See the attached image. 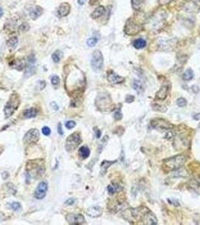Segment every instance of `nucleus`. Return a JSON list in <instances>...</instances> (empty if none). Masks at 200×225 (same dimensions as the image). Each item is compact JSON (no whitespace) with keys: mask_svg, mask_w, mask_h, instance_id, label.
Listing matches in <instances>:
<instances>
[{"mask_svg":"<svg viewBox=\"0 0 200 225\" xmlns=\"http://www.w3.org/2000/svg\"><path fill=\"white\" fill-rule=\"evenodd\" d=\"M26 171L29 177L38 178L45 174V162L42 159H35L29 160L26 164Z\"/></svg>","mask_w":200,"mask_h":225,"instance_id":"1","label":"nucleus"},{"mask_svg":"<svg viewBox=\"0 0 200 225\" xmlns=\"http://www.w3.org/2000/svg\"><path fill=\"white\" fill-rule=\"evenodd\" d=\"M186 162V157L182 154L173 156L163 160V167L168 171L176 170L183 166Z\"/></svg>","mask_w":200,"mask_h":225,"instance_id":"2","label":"nucleus"},{"mask_svg":"<svg viewBox=\"0 0 200 225\" xmlns=\"http://www.w3.org/2000/svg\"><path fill=\"white\" fill-rule=\"evenodd\" d=\"M20 103V102L19 96L17 94H13L12 95H11L10 98L5 106L4 112L5 118H8L11 116L13 115L14 112L17 110V109L19 106Z\"/></svg>","mask_w":200,"mask_h":225,"instance_id":"3","label":"nucleus"},{"mask_svg":"<svg viewBox=\"0 0 200 225\" xmlns=\"http://www.w3.org/2000/svg\"><path fill=\"white\" fill-rule=\"evenodd\" d=\"M96 105L101 111H111L112 110L111 99L108 94L101 93L96 97Z\"/></svg>","mask_w":200,"mask_h":225,"instance_id":"4","label":"nucleus"},{"mask_svg":"<svg viewBox=\"0 0 200 225\" xmlns=\"http://www.w3.org/2000/svg\"><path fill=\"white\" fill-rule=\"evenodd\" d=\"M82 142L81 134L78 132L72 134L67 138L66 142V149L68 152H72L75 150Z\"/></svg>","mask_w":200,"mask_h":225,"instance_id":"5","label":"nucleus"},{"mask_svg":"<svg viewBox=\"0 0 200 225\" xmlns=\"http://www.w3.org/2000/svg\"><path fill=\"white\" fill-rule=\"evenodd\" d=\"M103 56L102 52L99 50L94 51L91 58V66L93 70L96 72L100 71L103 66Z\"/></svg>","mask_w":200,"mask_h":225,"instance_id":"6","label":"nucleus"},{"mask_svg":"<svg viewBox=\"0 0 200 225\" xmlns=\"http://www.w3.org/2000/svg\"><path fill=\"white\" fill-rule=\"evenodd\" d=\"M66 220L69 224L80 225L86 223V220L84 216L81 214L69 213L66 215Z\"/></svg>","mask_w":200,"mask_h":225,"instance_id":"7","label":"nucleus"},{"mask_svg":"<svg viewBox=\"0 0 200 225\" xmlns=\"http://www.w3.org/2000/svg\"><path fill=\"white\" fill-rule=\"evenodd\" d=\"M39 139V131L37 129H31L25 134L23 142L26 144H35Z\"/></svg>","mask_w":200,"mask_h":225,"instance_id":"8","label":"nucleus"},{"mask_svg":"<svg viewBox=\"0 0 200 225\" xmlns=\"http://www.w3.org/2000/svg\"><path fill=\"white\" fill-rule=\"evenodd\" d=\"M139 31H141V27H140L139 24L134 22V20H132V19L127 21L126 26H125V32L126 34H135Z\"/></svg>","mask_w":200,"mask_h":225,"instance_id":"9","label":"nucleus"},{"mask_svg":"<svg viewBox=\"0 0 200 225\" xmlns=\"http://www.w3.org/2000/svg\"><path fill=\"white\" fill-rule=\"evenodd\" d=\"M48 183L45 181L41 182L38 185L37 188H36L35 191V197L38 200L43 199L45 196H46L47 190H48Z\"/></svg>","mask_w":200,"mask_h":225,"instance_id":"10","label":"nucleus"},{"mask_svg":"<svg viewBox=\"0 0 200 225\" xmlns=\"http://www.w3.org/2000/svg\"><path fill=\"white\" fill-rule=\"evenodd\" d=\"M151 124L153 128L159 129V130H166V129H170L172 128V125L165 119L153 120L151 122Z\"/></svg>","mask_w":200,"mask_h":225,"instance_id":"11","label":"nucleus"},{"mask_svg":"<svg viewBox=\"0 0 200 225\" xmlns=\"http://www.w3.org/2000/svg\"><path fill=\"white\" fill-rule=\"evenodd\" d=\"M142 222H144V224H149V225H155L157 224L158 220L155 217L154 214L149 210L144 215V219H143Z\"/></svg>","mask_w":200,"mask_h":225,"instance_id":"12","label":"nucleus"},{"mask_svg":"<svg viewBox=\"0 0 200 225\" xmlns=\"http://www.w3.org/2000/svg\"><path fill=\"white\" fill-rule=\"evenodd\" d=\"M70 4L67 2H63L60 4V7H59L57 12H58L59 16H61V17H63V16H66L69 14V12H70Z\"/></svg>","mask_w":200,"mask_h":225,"instance_id":"13","label":"nucleus"},{"mask_svg":"<svg viewBox=\"0 0 200 225\" xmlns=\"http://www.w3.org/2000/svg\"><path fill=\"white\" fill-rule=\"evenodd\" d=\"M107 77H108V81L112 84H119L121 83V82H123V81H124V79H123L122 76H119V75L114 73L113 71L108 72Z\"/></svg>","mask_w":200,"mask_h":225,"instance_id":"14","label":"nucleus"},{"mask_svg":"<svg viewBox=\"0 0 200 225\" xmlns=\"http://www.w3.org/2000/svg\"><path fill=\"white\" fill-rule=\"evenodd\" d=\"M169 92V86L167 84L162 85L161 88H159V91L157 92L156 94V98L159 99V100H164L165 98L167 97Z\"/></svg>","mask_w":200,"mask_h":225,"instance_id":"15","label":"nucleus"},{"mask_svg":"<svg viewBox=\"0 0 200 225\" xmlns=\"http://www.w3.org/2000/svg\"><path fill=\"white\" fill-rule=\"evenodd\" d=\"M102 214V209L99 206H91L87 210V214L91 218L99 217Z\"/></svg>","mask_w":200,"mask_h":225,"instance_id":"16","label":"nucleus"},{"mask_svg":"<svg viewBox=\"0 0 200 225\" xmlns=\"http://www.w3.org/2000/svg\"><path fill=\"white\" fill-rule=\"evenodd\" d=\"M35 58L34 56L32 55L31 56L29 57V64L27 66L26 71V76H31L35 73Z\"/></svg>","mask_w":200,"mask_h":225,"instance_id":"17","label":"nucleus"},{"mask_svg":"<svg viewBox=\"0 0 200 225\" xmlns=\"http://www.w3.org/2000/svg\"><path fill=\"white\" fill-rule=\"evenodd\" d=\"M105 12V7L102 5H99V6H98V7L96 8L95 9L93 12H92L90 16H91V17L93 18V19H97V18L100 17L101 16H102Z\"/></svg>","mask_w":200,"mask_h":225,"instance_id":"18","label":"nucleus"},{"mask_svg":"<svg viewBox=\"0 0 200 225\" xmlns=\"http://www.w3.org/2000/svg\"><path fill=\"white\" fill-rule=\"evenodd\" d=\"M42 10H43V9H42L40 6H38V5L35 6L34 8L32 9V10H30V12H29L30 17H31L32 20L37 19L38 17H39V16L42 15Z\"/></svg>","mask_w":200,"mask_h":225,"instance_id":"19","label":"nucleus"},{"mask_svg":"<svg viewBox=\"0 0 200 225\" xmlns=\"http://www.w3.org/2000/svg\"><path fill=\"white\" fill-rule=\"evenodd\" d=\"M22 115L23 117L25 118H33V117L36 116V115H37V110L34 107L29 108V109H26L23 111Z\"/></svg>","mask_w":200,"mask_h":225,"instance_id":"20","label":"nucleus"},{"mask_svg":"<svg viewBox=\"0 0 200 225\" xmlns=\"http://www.w3.org/2000/svg\"><path fill=\"white\" fill-rule=\"evenodd\" d=\"M90 154V151L88 147L81 146L78 151V154L82 159H86L89 157Z\"/></svg>","mask_w":200,"mask_h":225,"instance_id":"21","label":"nucleus"},{"mask_svg":"<svg viewBox=\"0 0 200 225\" xmlns=\"http://www.w3.org/2000/svg\"><path fill=\"white\" fill-rule=\"evenodd\" d=\"M132 44H133L134 47L136 48V49H142V48L145 47L146 45H147V43H146V41L144 39L138 38L134 40Z\"/></svg>","mask_w":200,"mask_h":225,"instance_id":"22","label":"nucleus"},{"mask_svg":"<svg viewBox=\"0 0 200 225\" xmlns=\"http://www.w3.org/2000/svg\"><path fill=\"white\" fill-rule=\"evenodd\" d=\"M115 161H108V160H104L101 164V173L102 175H105V172L108 170V168L111 166V164L114 163Z\"/></svg>","mask_w":200,"mask_h":225,"instance_id":"23","label":"nucleus"},{"mask_svg":"<svg viewBox=\"0 0 200 225\" xmlns=\"http://www.w3.org/2000/svg\"><path fill=\"white\" fill-rule=\"evenodd\" d=\"M18 44V38L16 36H14V37L11 38L8 40L7 41V45L9 48L11 49H15L17 46Z\"/></svg>","mask_w":200,"mask_h":225,"instance_id":"24","label":"nucleus"},{"mask_svg":"<svg viewBox=\"0 0 200 225\" xmlns=\"http://www.w3.org/2000/svg\"><path fill=\"white\" fill-rule=\"evenodd\" d=\"M193 77V72H192V69L188 68L187 70H185V72L183 74V79L184 80H190Z\"/></svg>","mask_w":200,"mask_h":225,"instance_id":"25","label":"nucleus"},{"mask_svg":"<svg viewBox=\"0 0 200 225\" xmlns=\"http://www.w3.org/2000/svg\"><path fill=\"white\" fill-rule=\"evenodd\" d=\"M62 52L60 50H57L56 52H54V53L52 54V59L53 61L54 62L56 63H58L60 62V59H61V57H62Z\"/></svg>","mask_w":200,"mask_h":225,"instance_id":"26","label":"nucleus"},{"mask_svg":"<svg viewBox=\"0 0 200 225\" xmlns=\"http://www.w3.org/2000/svg\"><path fill=\"white\" fill-rule=\"evenodd\" d=\"M132 5L135 10H140L143 5L142 0H132Z\"/></svg>","mask_w":200,"mask_h":225,"instance_id":"27","label":"nucleus"},{"mask_svg":"<svg viewBox=\"0 0 200 225\" xmlns=\"http://www.w3.org/2000/svg\"><path fill=\"white\" fill-rule=\"evenodd\" d=\"M120 186H118L117 184H109V185L108 186V193L110 194H114L115 192H117V190H119V189H120Z\"/></svg>","mask_w":200,"mask_h":225,"instance_id":"28","label":"nucleus"},{"mask_svg":"<svg viewBox=\"0 0 200 225\" xmlns=\"http://www.w3.org/2000/svg\"><path fill=\"white\" fill-rule=\"evenodd\" d=\"M97 41H98V39L96 38L92 37L87 39L86 43H87V45L88 46H90V47H93V46H94L95 45L97 44Z\"/></svg>","mask_w":200,"mask_h":225,"instance_id":"29","label":"nucleus"},{"mask_svg":"<svg viewBox=\"0 0 200 225\" xmlns=\"http://www.w3.org/2000/svg\"><path fill=\"white\" fill-rule=\"evenodd\" d=\"M12 65L16 66V68L17 69V70H20L24 68L25 63H24V61H23V60H17V61H15L12 64Z\"/></svg>","mask_w":200,"mask_h":225,"instance_id":"30","label":"nucleus"},{"mask_svg":"<svg viewBox=\"0 0 200 225\" xmlns=\"http://www.w3.org/2000/svg\"><path fill=\"white\" fill-rule=\"evenodd\" d=\"M133 88L136 90L137 92L139 93L140 92L142 91V85H141V82L138 80H135L133 82Z\"/></svg>","mask_w":200,"mask_h":225,"instance_id":"31","label":"nucleus"},{"mask_svg":"<svg viewBox=\"0 0 200 225\" xmlns=\"http://www.w3.org/2000/svg\"><path fill=\"white\" fill-rule=\"evenodd\" d=\"M10 206H11V208L13 210H14V211H20V210L21 209L20 203L17 202H12V203L10 204Z\"/></svg>","mask_w":200,"mask_h":225,"instance_id":"32","label":"nucleus"},{"mask_svg":"<svg viewBox=\"0 0 200 225\" xmlns=\"http://www.w3.org/2000/svg\"><path fill=\"white\" fill-rule=\"evenodd\" d=\"M30 26L27 22H23L20 26H19V30L21 32H27L29 30Z\"/></svg>","mask_w":200,"mask_h":225,"instance_id":"33","label":"nucleus"},{"mask_svg":"<svg viewBox=\"0 0 200 225\" xmlns=\"http://www.w3.org/2000/svg\"><path fill=\"white\" fill-rule=\"evenodd\" d=\"M177 106H180V107H183L186 105V100L183 98H180L177 100Z\"/></svg>","mask_w":200,"mask_h":225,"instance_id":"34","label":"nucleus"},{"mask_svg":"<svg viewBox=\"0 0 200 225\" xmlns=\"http://www.w3.org/2000/svg\"><path fill=\"white\" fill-rule=\"evenodd\" d=\"M60 77H59L58 76H57V75H54V76L51 77V83L53 84V85H58L59 83H60Z\"/></svg>","mask_w":200,"mask_h":225,"instance_id":"35","label":"nucleus"},{"mask_svg":"<svg viewBox=\"0 0 200 225\" xmlns=\"http://www.w3.org/2000/svg\"><path fill=\"white\" fill-rule=\"evenodd\" d=\"M75 125H76V123L74 121H69L66 123V127L68 129L73 128L75 127Z\"/></svg>","mask_w":200,"mask_h":225,"instance_id":"36","label":"nucleus"},{"mask_svg":"<svg viewBox=\"0 0 200 225\" xmlns=\"http://www.w3.org/2000/svg\"><path fill=\"white\" fill-rule=\"evenodd\" d=\"M114 117L116 120H120V119H121L122 117H123V115H122V113H121V112H120V110H117V111H116L115 113H114Z\"/></svg>","mask_w":200,"mask_h":225,"instance_id":"37","label":"nucleus"},{"mask_svg":"<svg viewBox=\"0 0 200 225\" xmlns=\"http://www.w3.org/2000/svg\"><path fill=\"white\" fill-rule=\"evenodd\" d=\"M42 133H43V134H45V136H48V135L51 134V129L49 128L48 127H44L43 128H42Z\"/></svg>","mask_w":200,"mask_h":225,"instance_id":"38","label":"nucleus"},{"mask_svg":"<svg viewBox=\"0 0 200 225\" xmlns=\"http://www.w3.org/2000/svg\"><path fill=\"white\" fill-rule=\"evenodd\" d=\"M134 100H135V97L132 95H128L126 98V101L127 103H132Z\"/></svg>","mask_w":200,"mask_h":225,"instance_id":"39","label":"nucleus"},{"mask_svg":"<svg viewBox=\"0 0 200 225\" xmlns=\"http://www.w3.org/2000/svg\"><path fill=\"white\" fill-rule=\"evenodd\" d=\"M94 130H95V134H96V136L97 138H99L101 136V131L99 130V129L98 128H94Z\"/></svg>","mask_w":200,"mask_h":225,"instance_id":"40","label":"nucleus"},{"mask_svg":"<svg viewBox=\"0 0 200 225\" xmlns=\"http://www.w3.org/2000/svg\"><path fill=\"white\" fill-rule=\"evenodd\" d=\"M58 133L60 134V135L63 134V128H62L61 123H59L58 124Z\"/></svg>","mask_w":200,"mask_h":225,"instance_id":"41","label":"nucleus"},{"mask_svg":"<svg viewBox=\"0 0 200 225\" xmlns=\"http://www.w3.org/2000/svg\"><path fill=\"white\" fill-rule=\"evenodd\" d=\"M99 2V0H90L89 4H90V5H95V4H97Z\"/></svg>","mask_w":200,"mask_h":225,"instance_id":"42","label":"nucleus"},{"mask_svg":"<svg viewBox=\"0 0 200 225\" xmlns=\"http://www.w3.org/2000/svg\"><path fill=\"white\" fill-rule=\"evenodd\" d=\"M66 203L67 204V205H72V204L74 203V200L69 199L67 201H66Z\"/></svg>","mask_w":200,"mask_h":225,"instance_id":"43","label":"nucleus"},{"mask_svg":"<svg viewBox=\"0 0 200 225\" xmlns=\"http://www.w3.org/2000/svg\"><path fill=\"white\" fill-rule=\"evenodd\" d=\"M51 107H54H54H55V110H58V106H57V104L55 103V102H52V103L51 104Z\"/></svg>","mask_w":200,"mask_h":225,"instance_id":"44","label":"nucleus"},{"mask_svg":"<svg viewBox=\"0 0 200 225\" xmlns=\"http://www.w3.org/2000/svg\"><path fill=\"white\" fill-rule=\"evenodd\" d=\"M86 2V0H78V3L80 5H83Z\"/></svg>","mask_w":200,"mask_h":225,"instance_id":"45","label":"nucleus"},{"mask_svg":"<svg viewBox=\"0 0 200 225\" xmlns=\"http://www.w3.org/2000/svg\"><path fill=\"white\" fill-rule=\"evenodd\" d=\"M193 118H195V120H199L200 119V113L195 114V115L193 116Z\"/></svg>","mask_w":200,"mask_h":225,"instance_id":"46","label":"nucleus"},{"mask_svg":"<svg viewBox=\"0 0 200 225\" xmlns=\"http://www.w3.org/2000/svg\"><path fill=\"white\" fill-rule=\"evenodd\" d=\"M159 1L160 2L163 3V4H165V3L169 2H170V1H171V0H159Z\"/></svg>","mask_w":200,"mask_h":225,"instance_id":"47","label":"nucleus"},{"mask_svg":"<svg viewBox=\"0 0 200 225\" xmlns=\"http://www.w3.org/2000/svg\"><path fill=\"white\" fill-rule=\"evenodd\" d=\"M3 14V10H2V8L1 7H0V17H1L2 16Z\"/></svg>","mask_w":200,"mask_h":225,"instance_id":"48","label":"nucleus"},{"mask_svg":"<svg viewBox=\"0 0 200 225\" xmlns=\"http://www.w3.org/2000/svg\"><path fill=\"white\" fill-rule=\"evenodd\" d=\"M2 152V148H1V147H0V154H1V152Z\"/></svg>","mask_w":200,"mask_h":225,"instance_id":"49","label":"nucleus"}]
</instances>
